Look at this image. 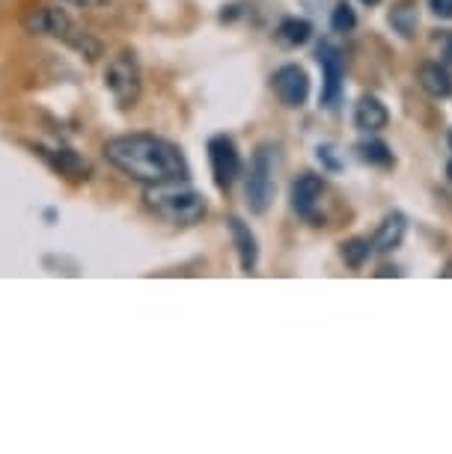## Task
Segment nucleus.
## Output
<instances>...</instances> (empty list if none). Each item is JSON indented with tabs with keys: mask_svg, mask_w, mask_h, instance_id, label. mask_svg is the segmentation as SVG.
<instances>
[{
	"mask_svg": "<svg viewBox=\"0 0 452 454\" xmlns=\"http://www.w3.org/2000/svg\"><path fill=\"white\" fill-rule=\"evenodd\" d=\"M110 167L140 184H161L173 178H187V160L176 143L155 134H125L105 143Z\"/></svg>",
	"mask_w": 452,
	"mask_h": 454,
	"instance_id": "nucleus-1",
	"label": "nucleus"
},
{
	"mask_svg": "<svg viewBox=\"0 0 452 454\" xmlns=\"http://www.w3.org/2000/svg\"><path fill=\"white\" fill-rule=\"evenodd\" d=\"M143 202L152 214H158L161 220L176 223V226H194L206 217V200L202 193L194 191L185 178H173V182L147 184L143 191Z\"/></svg>",
	"mask_w": 452,
	"mask_h": 454,
	"instance_id": "nucleus-2",
	"label": "nucleus"
},
{
	"mask_svg": "<svg viewBox=\"0 0 452 454\" xmlns=\"http://www.w3.org/2000/svg\"><path fill=\"white\" fill-rule=\"evenodd\" d=\"M105 87L114 96V101L123 110L134 107L140 101L143 92V72H140V59L131 48L116 51L114 57L107 59L105 68Z\"/></svg>",
	"mask_w": 452,
	"mask_h": 454,
	"instance_id": "nucleus-3",
	"label": "nucleus"
},
{
	"mask_svg": "<svg viewBox=\"0 0 452 454\" xmlns=\"http://www.w3.org/2000/svg\"><path fill=\"white\" fill-rule=\"evenodd\" d=\"M274 202V152L271 145H259L247 178V208L253 214H266Z\"/></svg>",
	"mask_w": 452,
	"mask_h": 454,
	"instance_id": "nucleus-4",
	"label": "nucleus"
},
{
	"mask_svg": "<svg viewBox=\"0 0 452 454\" xmlns=\"http://www.w3.org/2000/svg\"><path fill=\"white\" fill-rule=\"evenodd\" d=\"M209 164H211V176H215V184L220 191H229V187L235 184V178L242 176V155H238L233 137H226V134L211 137Z\"/></svg>",
	"mask_w": 452,
	"mask_h": 454,
	"instance_id": "nucleus-5",
	"label": "nucleus"
},
{
	"mask_svg": "<svg viewBox=\"0 0 452 454\" xmlns=\"http://www.w3.org/2000/svg\"><path fill=\"white\" fill-rule=\"evenodd\" d=\"M24 30L30 36H51V39H63L69 42L78 33V24L72 21V15L59 6H39L30 15H24Z\"/></svg>",
	"mask_w": 452,
	"mask_h": 454,
	"instance_id": "nucleus-6",
	"label": "nucleus"
},
{
	"mask_svg": "<svg viewBox=\"0 0 452 454\" xmlns=\"http://www.w3.org/2000/svg\"><path fill=\"white\" fill-rule=\"evenodd\" d=\"M319 66H321V74H325V87H321V105L325 107H334L339 96H343V78H345V59L339 54L337 45L330 42H321L319 51Z\"/></svg>",
	"mask_w": 452,
	"mask_h": 454,
	"instance_id": "nucleus-7",
	"label": "nucleus"
},
{
	"mask_svg": "<svg viewBox=\"0 0 452 454\" xmlns=\"http://www.w3.org/2000/svg\"><path fill=\"white\" fill-rule=\"evenodd\" d=\"M271 87H274L280 105L286 107H304L306 105V96H310V78L301 66L289 63V66H280L271 78Z\"/></svg>",
	"mask_w": 452,
	"mask_h": 454,
	"instance_id": "nucleus-8",
	"label": "nucleus"
},
{
	"mask_svg": "<svg viewBox=\"0 0 452 454\" xmlns=\"http://www.w3.org/2000/svg\"><path fill=\"white\" fill-rule=\"evenodd\" d=\"M226 229L233 235V244H235V253H238V264H242L244 273H253L256 270V262H259V247H256V235L250 232L244 220L238 217H229L226 220Z\"/></svg>",
	"mask_w": 452,
	"mask_h": 454,
	"instance_id": "nucleus-9",
	"label": "nucleus"
},
{
	"mask_svg": "<svg viewBox=\"0 0 452 454\" xmlns=\"http://www.w3.org/2000/svg\"><path fill=\"white\" fill-rule=\"evenodd\" d=\"M321 193H325V182L319 176H301L292 184V208L301 214V217L313 220V211L319 205Z\"/></svg>",
	"mask_w": 452,
	"mask_h": 454,
	"instance_id": "nucleus-10",
	"label": "nucleus"
},
{
	"mask_svg": "<svg viewBox=\"0 0 452 454\" xmlns=\"http://www.w3.org/2000/svg\"><path fill=\"white\" fill-rule=\"evenodd\" d=\"M408 232V220H405V214H387L384 217V223L378 226V232H375L372 238V250L375 253H390V250H396L399 244H402V238Z\"/></svg>",
	"mask_w": 452,
	"mask_h": 454,
	"instance_id": "nucleus-11",
	"label": "nucleus"
},
{
	"mask_svg": "<svg viewBox=\"0 0 452 454\" xmlns=\"http://www.w3.org/2000/svg\"><path fill=\"white\" fill-rule=\"evenodd\" d=\"M416 81L429 92L432 98H449L452 96V74L440 63H423L416 68Z\"/></svg>",
	"mask_w": 452,
	"mask_h": 454,
	"instance_id": "nucleus-12",
	"label": "nucleus"
},
{
	"mask_svg": "<svg viewBox=\"0 0 452 454\" xmlns=\"http://www.w3.org/2000/svg\"><path fill=\"white\" fill-rule=\"evenodd\" d=\"M387 119H390L387 107L375 96H363L354 105V125L361 128V131H381V128L387 125Z\"/></svg>",
	"mask_w": 452,
	"mask_h": 454,
	"instance_id": "nucleus-13",
	"label": "nucleus"
},
{
	"mask_svg": "<svg viewBox=\"0 0 452 454\" xmlns=\"http://www.w3.org/2000/svg\"><path fill=\"white\" fill-rule=\"evenodd\" d=\"M45 158L51 160V167H54L57 173H63V176H69V178H87V173H90V164L78 155V152H72V149L45 152Z\"/></svg>",
	"mask_w": 452,
	"mask_h": 454,
	"instance_id": "nucleus-14",
	"label": "nucleus"
},
{
	"mask_svg": "<svg viewBox=\"0 0 452 454\" xmlns=\"http://www.w3.org/2000/svg\"><path fill=\"white\" fill-rule=\"evenodd\" d=\"M274 36L283 48H301L313 36V24L306 19H286V21H280Z\"/></svg>",
	"mask_w": 452,
	"mask_h": 454,
	"instance_id": "nucleus-15",
	"label": "nucleus"
},
{
	"mask_svg": "<svg viewBox=\"0 0 452 454\" xmlns=\"http://www.w3.org/2000/svg\"><path fill=\"white\" fill-rule=\"evenodd\" d=\"M357 152H361V158L372 167H393L396 164L390 145L381 143V140H363L361 145H357Z\"/></svg>",
	"mask_w": 452,
	"mask_h": 454,
	"instance_id": "nucleus-16",
	"label": "nucleus"
},
{
	"mask_svg": "<svg viewBox=\"0 0 452 454\" xmlns=\"http://www.w3.org/2000/svg\"><path fill=\"white\" fill-rule=\"evenodd\" d=\"M369 253H372V244L363 241V238H352V241L339 244V255H343V262L348 268H363L366 259H369Z\"/></svg>",
	"mask_w": 452,
	"mask_h": 454,
	"instance_id": "nucleus-17",
	"label": "nucleus"
},
{
	"mask_svg": "<svg viewBox=\"0 0 452 454\" xmlns=\"http://www.w3.org/2000/svg\"><path fill=\"white\" fill-rule=\"evenodd\" d=\"M390 24H393V30L402 33V36H414L420 19H416V10L411 4H399L393 6V12H390Z\"/></svg>",
	"mask_w": 452,
	"mask_h": 454,
	"instance_id": "nucleus-18",
	"label": "nucleus"
},
{
	"mask_svg": "<svg viewBox=\"0 0 452 454\" xmlns=\"http://www.w3.org/2000/svg\"><path fill=\"white\" fill-rule=\"evenodd\" d=\"M330 27L337 33H352L357 27V15L348 4H337L334 12H330Z\"/></svg>",
	"mask_w": 452,
	"mask_h": 454,
	"instance_id": "nucleus-19",
	"label": "nucleus"
},
{
	"mask_svg": "<svg viewBox=\"0 0 452 454\" xmlns=\"http://www.w3.org/2000/svg\"><path fill=\"white\" fill-rule=\"evenodd\" d=\"M429 6L438 19H452V0H429Z\"/></svg>",
	"mask_w": 452,
	"mask_h": 454,
	"instance_id": "nucleus-20",
	"label": "nucleus"
},
{
	"mask_svg": "<svg viewBox=\"0 0 452 454\" xmlns=\"http://www.w3.org/2000/svg\"><path fill=\"white\" fill-rule=\"evenodd\" d=\"M440 51H443V59H447V63H452V33H443Z\"/></svg>",
	"mask_w": 452,
	"mask_h": 454,
	"instance_id": "nucleus-21",
	"label": "nucleus"
},
{
	"mask_svg": "<svg viewBox=\"0 0 452 454\" xmlns=\"http://www.w3.org/2000/svg\"><path fill=\"white\" fill-rule=\"evenodd\" d=\"M319 158H325L330 169H337V167H339L337 160H334V155H330V149H319Z\"/></svg>",
	"mask_w": 452,
	"mask_h": 454,
	"instance_id": "nucleus-22",
	"label": "nucleus"
},
{
	"mask_svg": "<svg viewBox=\"0 0 452 454\" xmlns=\"http://www.w3.org/2000/svg\"><path fill=\"white\" fill-rule=\"evenodd\" d=\"M361 4H366V6H375V4H381V0H361Z\"/></svg>",
	"mask_w": 452,
	"mask_h": 454,
	"instance_id": "nucleus-23",
	"label": "nucleus"
},
{
	"mask_svg": "<svg viewBox=\"0 0 452 454\" xmlns=\"http://www.w3.org/2000/svg\"><path fill=\"white\" fill-rule=\"evenodd\" d=\"M447 176H449V182H452V160H449V164H447Z\"/></svg>",
	"mask_w": 452,
	"mask_h": 454,
	"instance_id": "nucleus-24",
	"label": "nucleus"
},
{
	"mask_svg": "<svg viewBox=\"0 0 452 454\" xmlns=\"http://www.w3.org/2000/svg\"><path fill=\"white\" fill-rule=\"evenodd\" d=\"M449 145H452V131H449Z\"/></svg>",
	"mask_w": 452,
	"mask_h": 454,
	"instance_id": "nucleus-25",
	"label": "nucleus"
},
{
	"mask_svg": "<svg viewBox=\"0 0 452 454\" xmlns=\"http://www.w3.org/2000/svg\"><path fill=\"white\" fill-rule=\"evenodd\" d=\"M81 4H87V0H81Z\"/></svg>",
	"mask_w": 452,
	"mask_h": 454,
	"instance_id": "nucleus-26",
	"label": "nucleus"
}]
</instances>
